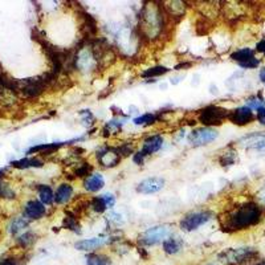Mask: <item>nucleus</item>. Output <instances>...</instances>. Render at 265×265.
I'll use <instances>...</instances> for the list:
<instances>
[{
  "mask_svg": "<svg viewBox=\"0 0 265 265\" xmlns=\"http://www.w3.org/2000/svg\"><path fill=\"white\" fill-rule=\"evenodd\" d=\"M3 174H4V170H0V178L3 177Z\"/></svg>",
  "mask_w": 265,
  "mask_h": 265,
  "instance_id": "473e14b6",
  "label": "nucleus"
},
{
  "mask_svg": "<svg viewBox=\"0 0 265 265\" xmlns=\"http://www.w3.org/2000/svg\"><path fill=\"white\" fill-rule=\"evenodd\" d=\"M105 186V179L102 177V174L96 173L89 175L84 182V187L88 193H97L101 189H104Z\"/></svg>",
  "mask_w": 265,
  "mask_h": 265,
  "instance_id": "4468645a",
  "label": "nucleus"
},
{
  "mask_svg": "<svg viewBox=\"0 0 265 265\" xmlns=\"http://www.w3.org/2000/svg\"><path fill=\"white\" fill-rule=\"evenodd\" d=\"M0 198H15V194H13L12 190H9L8 187L3 183H0Z\"/></svg>",
  "mask_w": 265,
  "mask_h": 265,
  "instance_id": "cd10ccee",
  "label": "nucleus"
},
{
  "mask_svg": "<svg viewBox=\"0 0 265 265\" xmlns=\"http://www.w3.org/2000/svg\"><path fill=\"white\" fill-rule=\"evenodd\" d=\"M162 146H163V138L161 135H151V137H149L147 139L143 141L141 153L145 157H147V155L158 153L162 149Z\"/></svg>",
  "mask_w": 265,
  "mask_h": 265,
  "instance_id": "ddd939ff",
  "label": "nucleus"
},
{
  "mask_svg": "<svg viewBox=\"0 0 265 265\" xmlns=\"http://www.w3.org/2000/svg\"><path fill=\"white\" fill-rule=\"evenodd\" d=\"M162 245H163L165 253H167V255H177L182 249V247H183V240H182L181 237L170 236L162 243Z\"/></svg>",
  "mask_w": 265,
  "mask_h": 265,
  "instance_id": "f3484780",
  "label": "nucleus"
},
{
  "mask_svg": "<svg viewBox=\"0 0 265 265\" xmlns=\"http://www.w3.org/2000/svg\"><path fill=\"white\" fill-rule=\"evenodd\" d=\"M106 243H109V239H104V237H92V239H84V240L77 241L74 247L78 251H84V252H93L97 248L104 247Z\"/></svg>",
  "mask_w": 265,
  "mask_h": 265,
  "instance_id": "f8f14e48",
  "label": "nucleus"
},
{
  "mask_svg": "<svg viewBox=\"0 0 265 265\" xmlns=\"http://www.w3.org/2000/svg\"><path fill=\"white\" fill-rule=\"evenodd\" d=\"M27 225H28V221L25 220V217H16V219L11 223V225H9L8 231L15 235V233H17L23 228H25Z\"/></svg>",
  "mask_w": 265,
  "mask_h": 265,
  "instance_id": "412c9836",
  "label": "nucleus"
},
{
  "mask_svg": "<svg viewBox=\"0 0 265 265\" xmlns=\"http://www.w3.org/2000/svg\"><path fill=\"white\" fill-rule=\"evenodd\" d=\"M229 112L220 106H207V108L201 109L199 112V121L203 124L205 128H211L215 125H221L225 118H228Z\"/></svg>",
  "mask_w": 265,
  "mask_h": 265,
  "instance_id": "20e7f679",
  "label": "nucleus"
},
{
  "mask_svg": "<svg viewBox=\"0 0 265 265\" xmlns=\"http://www.w3.org/2000/svg\"><path fill=\"white\" fill-rule=\"evenodd\" d=\"M65 227L70 231H74V232L80 233V227H78V223H77L76 216H73V215H68V216L65 217L64 220Z\"/></svg>",
  "mask_w": 265,
  "mask_h": 265,
  "instance_id": "a878e982",
  "label": "nucleus"
},
{
  "mask_svg": "<svg viewBox=\"0 0 265 265\" xmlns=\"http://www.w3.org/2000/svg\"><path fill=\"white\" fill-rule=\"evenodd\" d=\"M260 80H261V82L265 85V68H263L260 70Z\"/></svg>",
  "mask_w": 265,
  "mask_h": 265,
  "instance_id": "2f4dec72",
  "label": "nucleus"
},
{
  "mask_svg": "<svg viewBox=\"0 0 265 265\" xmlns=\"http://www.w3.org/2000/svg\"><path fill=\"white\" fill-rule=\"evenodd\" d=\"M157 117L151 114V113H146V114H142L141 117H138L134 120V124L138 125V126H147V125H151L155 122Z\"/></svg>",
  "mask_w": 265,
  "mask_h": 265,
  "instance_id": "4be33fe9",
  "label": "nucleus"
},
{
  "mask_svg": "<svg viewBox=\"0 0 265 265\" xmlns=\"http://www.w3.org/2000/svg\"><path fill=\"white\" fill-rule=\"evenodd\" d=\"M261 219V209L260 207L253 203L248 201L244 204L239 205L232 212L229 213L225 220V228L231 231H241L247 229L252 225L257 224Z\"/></svg>",
  "mask_w": 265,
  "mask_h": 265,
  "instance_id": "f257e3e1",
  "label": "nucleus"
},
{
  "mask_svg": "<svg viewBox=\"0 0 265 265\" xmlns=\"http://www.w3.org/2000/svg\"><path fill=\"white\" fill-rule=\"evenodd\" d=\"M47 212L45 205L40 200L28 201L24 207V217L28 220H39Z\"/></svg>",
  "mask_w": 265,
  "mask_h": 265,
  "instance_id": "9d476101",
  "label": "nucleus"
},
{
  "mask_svg": "<svg viewBox=\"0 0 265 265\" xmlns=\"http://www.w3.org/2000/svg\"><path fill=\"white\" fill-rule=\"evenodd\" d=\"M213 213L211 211H193L182 217L179 227L185 232H193L200 228L201 225L207 224L212 219Z\"/></svg>",
  "mask_w": 265,
  "mask_h": 265,
  "instance_id": "7ed1b4c3",
  "label": "nucleus"
},
{
  "mask_svg": "<svg viewBox=\"0 0 265 265\" xmlns=\"http://www.w3.org/2000/svg\"><path fill=\"white\" fill-rule=\"evenodd\" d=\"M259 253L252 248L228 249L220 255L221 261L227 265H244L249 261L256 260Z\"/></svg>",
  "mask_w": 265,
  "mask_h": 265,
  "instance_id": "f03ea898",
  "label": "nucleus"
},
{
  "mask_svg": "<svg viewBox=\"0 0 265 265\" xmlns=\"http://www.w3.org/2000/svg\"><path fill=\"white\" fill-rule=\"evenodd\" d=\"M231 59L233 61H236L241 68L245 69H253L260 64V61L255 57V52L251 48L237 49L236 52H233L231 55Z\"/></svg>",
  "mask_w": 265,
  "mask_h": 265,
  "instance_id": "0eeeda50",
  "label": "nucleus"
},
{
  "mask_svg": "<svg viewBox=\"0 0 265 265\" xmlns=\"http://www.w3.org/2000/svg\"><path fill=\"white\" fill-rule=\"evenodd\" d=\"M0 265H19V264H17V260H15L13 257H7L4 260H1Z\"/></svg>",
  "mask_w": 265,
  "mask_h": 265,
  "instance_id": "c756f323",
  "label": "nucleus"
},
{
  "mask_svg": "<svg viewBox=\"0 0 265 265\" xmlns=\"http://www.w3.org/2000/svg\"><path fill=\"white\" fill-rule=\"evenodd\" d=\"M17 243L21 245V247H29L31 244L35 243V235L32 232H25L23 233L19 239H17Z\"/></svg>",
  "mask_w": 265,
  "mask_h": 265,
  "instance_id": "393cba45",
  "label": "nucleus"
},
{
  "mask_svg": "<svg viewBox=\"0 0 265 265\" xmlns=\"http://www.w3.org/2000/svg\"><path fill=\"white\" fill-rule=\"evenodd\" d=\"M39 198H40V201L43 204L49 205L55 201V193L49 186H40L39 187Z\"/></svg>",
  "mask_w": 265,
  "mask_h": 265,
  "instance_id": "6ab92c4d",
  "label": "nucleus"
},
{
  "mask_svg": "<svg viewBox=\"0 0 265 265\" xmlns=\"http://www.w3.org/2000/svg\"><path fill=\"white\" fill-rule=\"evenodd\" d=\"M169 70L170 69H167L166 66H154V68H150V69H147V70H145L142 76L143 77L162 76V74H165V73H167Z\"/></svg>",
  "mask_w": 265,
  "mask_h": 265,
  "instance_id": "5701e85b",
  "label": "nucleus"
},
{
  "mask_svg": "<svg viewBox=\"0 0 265 265\" xmlns=\"http://www.w3.org/2000/svg\"><path fill=\"white\" fill-rule=\"evenodd\" d=\"M219 137V132L216 129L213 128H199L194 129L193 132H190L189 142L194 147H199V146H205L213 142Z\"/></svg>",
  "mask_w": 265,
  "mask_h": 265,
  "instance_id": "423d86ee",
  "label": "nucleus"
},
{
  "mask_svg": "<svg viewBox=\"0 0 265 265\" xmlns=\"http://www.w3.org/2000/svg\"><path fill=\"white\" fill-rule=\"evenodd\" d=\"M241 142H244L245 146L252 147V149H261L265 147V132H255V134H249L245 135Z\"/></svg>",
  "mask_w": 265,
  "mask_h": 265,
  "instance_id": "dca6fc26",
  "label": "nucleus"
},
{
  "mask_svg": "<svg viewBox=\"0 0 265 265\" xmlns=\"http://www.w3.org/2000/svg\"><path fill=\"white\" fill-rule=\"evenodd\" d=\"M86 265H113L110 257L104 253H89L86 256Z\"/></svg>",
  "mask_w": 265,
  "mask_h": 265,
  "instance_id": "a211bd4d",
  "label": "nucleus"
},
{
  "mask_svg": "<svg viewBox=\"0 0 265 265\" xmlns=\"http://www.w3.org/2000/svg\"><path fill=\"white\" fill-rule=\"evenodd\" d=\"M253 118H255V116H253L252 109L248 108V106H240V108L229 112L228 114V120L237 126H245V125L251 124Z\"/></svg>",
  "mask_w": 265,
  "mask_h": 265,
  "instance_id": "6e6552de",
  "label": "nucleus"
},
{
  "mask_svg": "<svg viewBox=\"0 0 265 265\" xmlns=\"http://www.w3.org/2000/svg\"><path fill=\"white\" fill-rule=\"evenodd\" d=\"M97 159L104 167H114L120 163V153L113 149H102L97 154Z\"/></svg>",
  "mask_w": 265,
  "mask_h": 265,
  "instance_id": "9b49d317",
  "label": "nucleus"
},
{
  "mask_svg": "<svg viewBox=\"0 0 265 265\" xmlns=\"http://www.w3.org/2000/svg\"><path fill=\"white\" fill-rule=\"evenodd\" d=\"M73 197V187L68 183H63L57 187L55 193V201L57 204H66Z\"/></svg>",
  "mask_w": 265,
  "mask_h": 265,
  "instance_id": "2eb2a0df",
  "label": "nucleus"
},
{
  "mask_svg": "<svg viewBox=\"0 0 265 265\" xmlns=\"http://www.w3.org/2000/svg\"><path fill=\"white\" fill-rule=\"evenodd\" d=\"M163 187H165V179L159 177H153L147 178L145 181H142L141 183H138L137 191L139 194L149 195V194H155L158 191H161Z\"/></svg>",
  "mask_w": 265,
  "mask_h": 265,
  "instance_id": "1a4fd4ad",
  "label": "nucleus"
},
{
  "mask_svg": "<svg viewBox=\"0 0 265 265\" xmlns=\"http://www.w3.org/2000/svg\"><path fill=\"white\" fill-rule=\"evenodd\" d=\"M101 198H102V200H104V203L106 204V207H108V208H112L113 205L116 204V197H114L113 194H109V193L102 194V195H101Z\"/></svg>",
  "mask_w": 265,
  "mask_h": 265,
  "instance_id": "bb28decb",
  "label": "nucleus"
},
{
  "mask_svg": "<svg viewBox=\"0 0 265 265\" xmlns=\"http://www.w3.org/2000/svg\"><path fill=\"white\" fill-rule=\"evenodd\" d=\"M90 207H92L93 211L97 213H102L105 209L108 208L101 197H97L94 198V199H92V201H90Z\"/></svg>",
  "mask_w": 265,
  "mask_h": 265,
  "instance_id": "b1692460",
  "label": "nucleus"
},
{
  "mask_svg": "<svg viewBox=\"0 0 265 265\" xmlns=\"http://www.w3.org/2000/svg\"><path fill=\"white\" fill-rule=\"evenodd\" d=\"M13 167L16 169H29V167H41L43 166V162L37 158H24V159H20V161L12 162Z\"/></svg>",
  "mask_w": 265,
  "mask_h": 265,
  "instance_id": "aec40b11",
  "label": "nucleus"
},
{
  "mask_svg": "<svg viewBox=\"0 0 265 265\" xmlns=\"http://www.w3.org/2000/svg\"><path fill=\"white\" fill-rule=\"evenodd\" d=\"M170 236H171V228L169 225H155V227H151V228L146 229L143 233H141L139 243L142 245H149L150 247V245L163 243Z\"/></svg>",
  "mask_w": 265,
  "mask_h": 265,
  "instance_id": "39448f33",
  "label": "nucleus"
},
{
  "mask_svg": "<svg viewBox=\"0 0 265 265\" xmlns=\"http://www.w3.org/2000/svg\"><path fill=\"white\" fill-rule=\"evenodd\" d=\"M256 49L259 51V52L265 53V40H261L260 43L256 45Z\"/></svg>",
  "mask_w": 265,
  "mask_h": 265,
  "instance_id": "7c9ffc66",
  "label": "nucleus"
},
{
  "mask_svg": "<svg viewBox=\"0 0 265 265\" xmlns=\"http://www.w3.org/2000/svg\"><path fill=\"white\" fill-rule=\"evenodd\" d=\"M257 120L261 125H265V108L257 109Z\"/></svg>",
  "mask_w": 265,
  "mask_h": 265,
  "instance_id": "c85d7f7f",
  "label": "nucleus"
}]
</instances>
